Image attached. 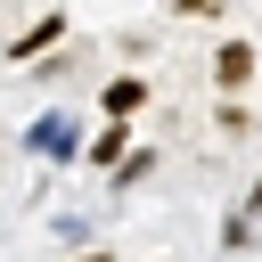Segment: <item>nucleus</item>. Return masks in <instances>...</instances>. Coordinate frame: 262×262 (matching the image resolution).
Masks as SVG:
<instances>
[{"label": "nucleus", "instance_id": "f257e3e1", "mask_svg": "<svg viewBox=\"0 0 262 262\" xmlns=\"http://www.w3.org/2000/svg\"><path fill=\"white\" fill-rule=\"evenodd\" d=\"M213 74H221V82H229V90H237V82H246V74H254V49H246V41H229V49H221V57H213Z\"/></svg>", "mask_w": 262, "mask_h": 262}, {"label": "nucleus", "instance_id": "7ed1b4c3", "mask_svg": "<svg viewBox=\"0 0 262 262\" xmlns=\"http://www.w3.org/2000/svg\"><path fill=\"white\" fill-rule=\"evenodd\" d=\"M57 33H66V25H57V16H41V25H33V33H25V41H16V57H33V49H49V41H57Z\"/></svg>", "mask_w": 262, "mask_h": 262}, {"label": "nucleus", "instance_id": "20e7f679", "mask_svg": "<svg viewBox=\"0 0 262 262\" xmlns=\"http://www.w3.org/2000/svg\"><path fill=\"white\" fill-rule=\"evenodd\" d=\"M82 262H106V254H82Z\"/></svg>", "mask_w": 262, "mask_h": 262}, {"label": "nucleus", "instance_id": "f03ea898", "mask_svg": "<svg viewBox=\"0 0 262 262\" xmlns=\"http://www.w3.org/2000/svg\"><path fill=\"white\" fill-rule=\"evenodd\" d=\"M139 98H147V82H139V74H123V82H106V115H131Z\"/></svg>", "mask_w": 262, "mask_h": 262}]
</instances>
